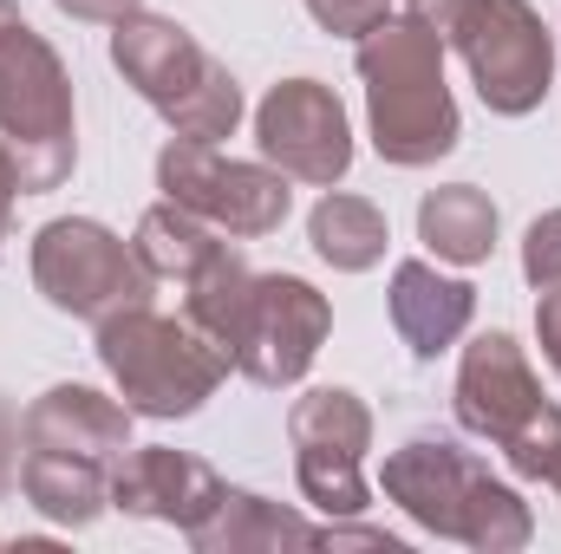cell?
<instances>
[{
  "label": "cell",
  "mask_w": 561,
  "mask_h": 554,
  "mask_svg": "<svg viewBox=\"0 0 561 554\" xmlns=\"http://www.w3.org/2000/svg\"><path fill=\"white\" fill-rule=\"evenodd\" d=\"M255 143L262 157L287 170L294 183H320L333 189L353 170V125L346 105L320 85V79H280L255 112Z\"/></svg>",
  "instance_id": "obj_10"
},
{
  "label": "cell",
  "mask_w": 561,
  "mask_h": 554,
  "mask_svg": "<svg viewBox=\"0 0 561 554\" xmlns=\"http://www.w3.org/2000/svg\"><path fill=\"white\" fill-rule=\"evenodd\" d=\"M112 66L125 72V85L138 92L144 105L170 112V105L209 72V53H203L176 20L131 13V20H118V33H112Z\"/></svg>",
  "instance_id": "obj_14"
},
{
  "label": "cell",
  "mask_w": 561,
  "mask_h": 554,
  "mask_svg": "<svg viewBox=\"0 0 561 554\" xmlns=\"http://www.w3.org/2000/svg\"><path fill=\"white\" fill-rule=\"evenodd\" d=\"M157 189L203 216L209 229L236 235V242H262L275 235L294 209V189H287V170H268V163H236V157H216V143H163L157 157Z\"/></svg>",
  "instance_id": "obj_7"
},
{
  "label": "cell",
  "mask_w": 561,
  "mask_h": 554,
  "mask_svg": "<svg viewBox=\"0 0 561 554\" xmlns=\"http://www.w3.org/2000/svg\"><path fill=\"white\" fill-rule=\"evenodd\" d=\"M216 489H222V476L203 463V457H190V450H163V443H131L118 463H112V503L125 509V516H150V522H176V529H190L209 503H216Z\"/></svg>",
  "instance_id": "obj_12"
},
{
  "label": "cell",
  "mask_w": 561,
  "mask_h": 554,
  "mask_svg": "<svg viewBox=\"0 0 561 554\" xmlns=\"http://www.w3.org/2000/svg\"><path fill=\"white\" fill-rule=\"evenodd\" d=\"M307 13H313L327 33H340V39H366V33L392 13V0H307Z\"/></svg>",
  "instance_id": "obj_25"
},
{
  "label": "cell",
  "mask_w": 561,
  "mask_h": 554,
  "mask_svg": "<svg viewBox=\"0 0 561 554\" xmlns=\"http://www.w3.org/2000/svg\"><path fill=\"white\" fill-rule=\"evenodd\" d=\"M26 450H59V457H85V463H118L131 450V405L92 392V385H53L46 399H33L20 417Z\"/></svg>",
  "instance_id": "obj_13"
},
{
  "label": "cell",
  "mask_w": 561,
  "mask_h": 554,
  "mask_svg": "<svg viewBox=\"0 0 561 554\" xmlns=\"http://www.w3.org/2000/svg\"><path fill=\"white\" fill-rule=\"evenodd\" d=\"M444 46L463 53L470 85L496 118H529L556 85V33L529 0H463Z\"/></svg>",
  "instance_id": "obj_5"
},
{
  "label": "cell",
  "mask_w": 561,
  "mask_h": 554,
  "mask_svg": "<svg viewBox=\"0 0 561 554\" xmlns=\"http://www.w3.org/2000/svg\"><path fill=\"white\" fill-rule=\"evenodd\" d=\"M386 503H399L419 529L444 535V542H463L477 554H516L529 549L536 535V516L529 503L496 483L463 443L450 437H412L386 457Z\"/></svg>",
  "instance_id": "obj_2"
},
{
  "label": "cell",
  "mask_w": 561,
  "mask_h": 554,
  "mask_svg": "<svg viewBox=\"0 0 561 554\" xmlns=\"http://www.w3.org/2000/svg\"><path fill=\"white\" fill-rule=\"evenodd\" d=\"M0 143L13 157L20 196H46L72 176L79 138H72V79L59 53L20 20L0 39Z\"/></svg>",
  "instance_id": "obj_4"
},
{
  "label": "cell",
  "mask_w": 561,
  "mask_h": 554,
  "mask_svg": "<svg viewBox=\"0 0 561 554\" xmlns=\"http://www.w3.org/2000/svg\"><path fill=\"white\" fill-rule=\"evenodd\" d=\"M405 7H412V0H405Z\"/></svg>",
  "instance_id": "obj_32"
},
{
  "label": "cell",
  "mask_w": 561,
  "mask_h": 554,
  "mask_svg": "<svg viewBox=\"0 0 561 554\" xmlns=\"http://www.w3.org/2000/svg\"><path fill=\"white\" fill-rule=\"evenodd\" d=\"M359 79H366V118L386 163L424 170L457 150V99L444 85V39L419 13H386L359 39Z\"/></svg>",
  "instance_id": "obj_1"
},
{
  "label": "cell",
  "mask_w": 561,
  "mask_h": 554,
  "mask_svg": "<svg viewBox=\"0 0 561 554\" xmlns=\"http://www.w3.org/2000/svg\"><path fill=\"white\" fill-rule=\"evenodd\" d=\"M20 489L59 529H85L112 509V470L85 463V457H59V450H26L20 457Z\"/></svg>",
  "instance_id": "obj_17"
},
{
  "label": "cell",
  "mask_w": 561,
  "mask_h": 554,
  "mask_svg": "<svg viewBox=\"0 0 561 554\" xmlns=\"http://www.w3.org/2000/svg\"><path fill=\"white\" fill-rule=\"evenodd\" d=\"M327 326H333V307L313 280L255 275V300H249V320H242V339H236V372H249L268 392L300 385L313 353L327 346Z\"/></svg>",
  "instance_id": "obj_9"
},
{
  "label": "cell",
  "mask_w": 561,
  "mask_h": 554,
  "mask_svg": "<svg viewBox=\"0 0 561 554\" xmlns=\"http://www.w3.org/2000/svg\"><path fill=\"white\" fill-rule=\"evenodd\" d=\"M536 339H542V359L561 372V287H542V307H536Z\"/></svg>",
  "instance_id": "obj_26"
},
{
  "label": "cell",
  "mask_w": 561,
  "mask_h": 554,
  "mask_svg": "<svg viewBox=\"0 0 561 554\" xmlns=\"http://www.w3.org/2000/svg\"><path fill=\"white\" fill-rule=\"evenodd\" d=\"M163 125L190 143L236 138V125H242V85H236V72H229L222 59H209V72L163 112Z\"/></svg>",
  "instance_id": "obj_22"
},
{
  "label": "cell",
  "mask_w": 561,
  "mask_h": 554,
  "mask_svg": "<svg viewBox=\"0 0 561 554\" xmlns=\"http://www.w3.org/2000/svg\"><path fill=\"white\" fill-rule=\"evenodd\" d=\"M542 483H549V489H556V496H561V450H556V457H549V470H542Z\"/></svg>",
  "instance_id": "obj_31"
},
{
  "label": "cell",
  "mask_w": 561,
  "mask_h": 554,
  "mask_svg": "<svg viewBox=\"0 0 561 554\" xmlns=\"http://www.w3.org/2000/svg\"><path fill=\"white\" fill-rule=\"evenodd\" d=\"M542 385L523 359V346L510 333H483L463 346V366H457V424L470 437H490V443H510L529 417L542 412Z\"/></svg>",
  "instance_id": "obj_11"
},
{
  "label": "cell",
  "mask_w": 561,
  "mask_h": 554,
  "mask_svg": "<svg viewBox=\"0 0 561 554\" xmlns=\"http://www.w3.org/2000/svg\"><path fill=\"white\" fill-rule=\"evenodd\" d=\"M496 450H503V463H510L523 483H542L549 457L561 450V412H556V405H542V412L529 417V424H523L510 443H496Z\"/></svg>",
  "instance_id": "obj_23"
},
{
  "label": "cell",
  "mask_w": 561,
  "mask_h": 554,
  "mask_svg": "<svg viewBox=\"0 0 561 554\" xmlns=\"http://www.w3.org/2000/svg\"><path fill=\"white\" fill-rule=\"evenodd\" d=\"M307 242H313V255L327 262V268H340V275H366V268H379L386 262V216L366 203V196H320L313 203V216H307Z\"/></svg>",
  "instance_id": "obj_20"
},
{
  "label": "cell",
  "mask_w": 561,
  "mask_h": 554,
  "mask_svg": "<svg viewBox=\"0 0 561 554\" xmlns=\"http://www.w3.org/2000/svg\"><path fill=\"white\" fill-rule=\"evenodd\" d=\"M419 242L437 262H457V268H477L490 262L496 249V203L470 183H444L419 203Z\"/></svg>",
  "instance_id": "obj_18"
},
{
  "label": "cell",
  "mask_w": 561,
  "mask_h": 554,
  "mask_svg": "<svg viewBox=\"0 0 561 554\" xmlns=\"http://www.w3.org/2000/svg\"><path fill=\"white\" fill-rule=\"evenodd\" d=\"M138 262L150 268L157 280H190L216 249H229L222 242V229H209L203 216H190V209H176L170 196L157 203V209H144L138 216Z\"/></svg>",
  "instance_id": "obj_21"
},
{
  "label": "cell",
  "mask_w": 561,
  "mask_h": 554,
  "mask_svg": "<svg viewBox=\"0 0 561 554\" xmlns=\"http://www.w3.org/2000/svg\"><path fill=\"white\" fill-rule=\"evenodd\" d=\"M523 275H529V287H561V209L529 222V235H523Z\"/></svg>",
  "instance_id": "obj_24"
},
{
  "label": "cell",
  "mask_w": 561,
  "mask_h": 554,
  "mask_svg": "<svg viewBox=\"0 0 561 554\" xmlns=\"http://www.w3.org/2000/svg\"><path fill=\"white\" fill-rule=\"evenodd\" d=\"M53 7L72 13V20H99V26H118V20L144 13V0H53Z\"/></svg>",
  "instance_id": "obj_27"
},
{
  "label": "cell",
  "mask_w": 561,
  "mask_h": 554,
  "mask_svg": "<svg viewBox=\"0 0 561 554\" xmlns=\"http://www.w3.org/2000/svg\"><path fill=\"white\" fill-rule=\"evenodd\" d=\"M287 437H294V476H300V496L313 509H327L333 522L359 516L373 503L359 463L373 450V412L340 392V385H320L307 399H294L287 412Z\"/></svg>",
  "instance_id": "obj_8"
},
{
  "label": "cell",
  "mask_w": 561,
  "mask_h": 554,
  "mask_svg": "<svg viewBox=\"0 0 561 554\" xmlns=\"http://www.w3.org/2000/svg\"><path fill=\"white\" fill-rule=\"evenodd\" d=\"M13 443H20V437H13V412L0 405V496L20 483V457H13Z\"/></svg>",
  "instance_id": "obj_28"
},
{
  "label": "cell",
  "mask_w": 561,
  "mask_h": 554,
  "mask_svg": "<svg viewBox=\"0 0 561 554\" xmlns=\"http://www.w3.org/2000/svg\"><path fill=\"white\" fill-rule=\"evenodd\" d=\"M249 300H255V268L236 255V249H216L196 275L183 280V313L203 339H216L236 366V339H242V320H249Z\"/></svg>",
  "instance_id": "obj_19"
},
{
  "label": "cell",
  "mask_w": 561,
  "mask_h": 554,
  "mask_svg": "<svg viewBox=\"0 0 561 554\" xmlns=\"http://www.w3.org/2000/svg\"><path fill=\"white\" fill-rule=\"evenodd\" d=\"M13 196H20V176H13V157L0 143V242H7V222H13Z\"/></svg>",
  "instance_id": "obj_29"
},
{
  "label": "cell",
  "mask_w": 561,
  "mask_h": 554,
  "mask_svg": "<svg viewBox=\"0 0 561 554\" xmlns=\"http://www.w3.org/2000/svg\"><path fill=\"white\" fill-rule=\"evenodd\" d=\"M33 287L72 313V320H112L125 307H150L157 275L138 262L131 242H118L105 222L92 216H59L33 235Z\"/></svg>",
  "instance_id": "obj_6"
},
{
  "label": "cell",
  "mask_w": 561,
  "mask_h": 554,
  "mask_svg": "<svg viewBox=\"0 0 561 554\" xmlns=\"http://www.w3.org/2000/svg\"><path fill=\"white\" fill-rule=\"evenodd\" d=\"M99 366L112 372L131 417H190L229 379V353L216 339H203L190 320L176 326L150 307H125V313L99 320Z\"/></svg>",
  "instance_id": "obj_3"
},
{
  "label": "cell",
  "mask_w": 561,
  "mask_h": 554,
  "mask_svg": "<svg viewBox=\"0 0 561 554\" xmlns=\"http://www.w3.org/2000/svg\"><path fill=\"white\" fill-rule=\"evenodd\" d=\"M470 313H477V287L470 280L437 275L431 262H399L392 268V326H399V339L419 359H437L444 346H457Z\"/></svg>",
  "instance_id": "obj_16"
},
{
  "label": "cell",
  "mask_w": 561,
  "mask_h": 554,
  "mask_svg": "<svg viewBox=\"0 0 561 554\" xmlns=\"http://www.w3.org/2000/svg\"><path fill=\"white\" fill-rule=\"evenodd\" d=\"M13 26H20V7H13V0H0V39H7Z\"/></svg>",
  "instance_id": "obj_30"
},
{
  "label": "cell",
  "mask_w": 561,
  "mask_h": 554,
  "mask_svg": "<svg viewBox=\"0 0 561 554\" xmlns=\"http://www.w3.org/2000/svg\"><path fill=\"white\" fill-rule=\"evenodd\" d=\"M183 542L196 554H262V549H313L320 529H307L294 509H280L268 496L249 489H216V503L183 529Z\"/></svg>",
  "instance_id": "obj_15"
}]
</instances>
